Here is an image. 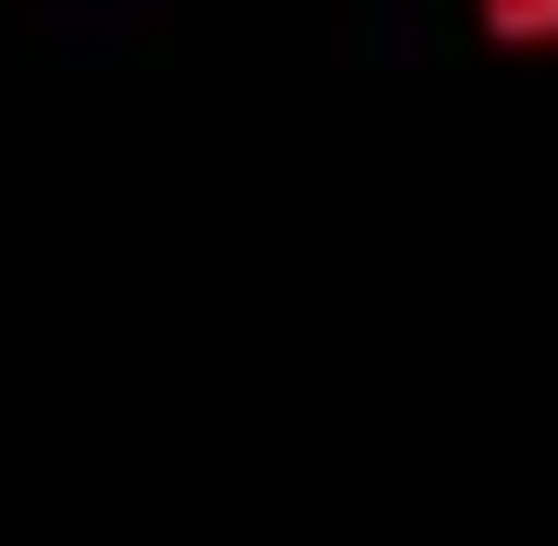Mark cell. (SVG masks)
<instances>
[{
    "instance_id": "obj_1",
    "label": "cell",
    "mask_w": 558,
    "mask_h": 546,
    "mask_svg": "<svg viewBox=\"0 0 558 546\" xmlns=\"http://www.w3.org/2000/svg\"><path fill=\"white\" fill-rule=\"evenodd\" d=\"M484 13V38H509V50H558V0H472Z\"/></svg>"
}]
</instances>
